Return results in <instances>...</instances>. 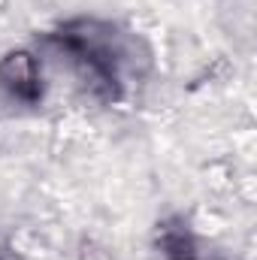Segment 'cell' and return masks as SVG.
Returning <instances> with one entry per match:
<instances>
[{
    "label": "cell",
    "instance_id": "6da1fadb",
    "mask_svg": "<svg viewBox=\"0 0 257 260\" xmlns=\"http://www.w3.org/2000/svg\"><path fill=\"white\" fill-rule=\"evenodd\" d=\"M0 88L27 106L43 100V73L30 49H12L0 58Z\"/></svg>",
    "mask_w": 257,
    "mask_h": 260
}]
</instances>
